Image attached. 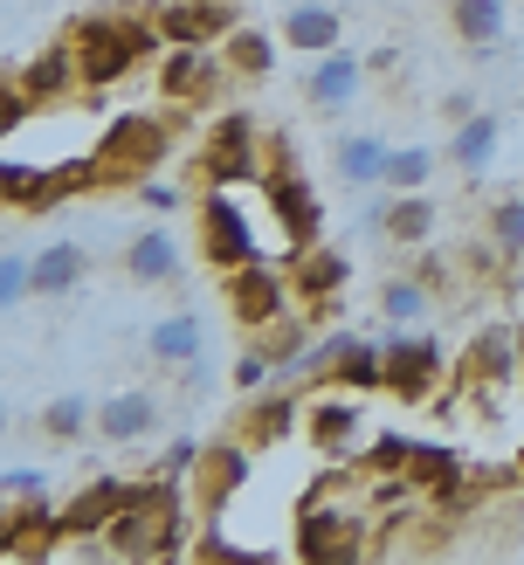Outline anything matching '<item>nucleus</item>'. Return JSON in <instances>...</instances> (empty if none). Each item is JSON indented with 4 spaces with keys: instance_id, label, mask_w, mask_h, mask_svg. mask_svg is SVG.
Returning a JSON list of instances; mask_svg holds the SVG:
<instances>
[{
    "instance_id": "obj_25",
    "label": "nucleus",
    "mask_w": 524,
    "mask_h": 565,
    "mask_svg": "<svg viewBox=\"0 0 524 565\" xmlns=\"http://www.w3.org/2000/svg\"><path fill=\"white\" fill-rule=\"evenodd\" d=\"M379 228L394 242H428L435 235V201L428 193H394V207H379Z\"/></svg>"
},
{
    "instance_id": "obj_3",
    "label": "nucleus",
    "mask_w": 524,
    "mask_h": 565,
    "mask_svg": "<svg viewBox=\"0 0 524 565\" xmlns=\"http://www.w3.org/2000/svg\"><path fill=\"white\" fill-rule=\"evenodd\" d=\"M165 159V125L159 118H118L97 138V180H138Z\"/></svg>"
},
{
    "instance_id": "obj_1",
    "label": "nucleus",
    "mask_w": 524,
    "mask_h": 565,
    "mask_svg": "<svg viewBox=\"0 0 524 565\" xmlns=\"http://www.w3.org/2000/svg\"><path fill=\"white\" fill-rule=\"evenodd\" d=\"M97 539L110 545V558H173L180 539H186V490L173 476H159V483L138 490Z\"/></svg>"
},
{
    "instance_id": "obj_27",
    "label": "nucleus",
    "mask_w": 524,
    "mask_h": 565,
    "mask_svg": "<svg viewBox=\"0 0 524 565\" xmlns=\"http://www.w3.org/2000/svg\"><path fill=\"white\" fill-rule=\"evenodd\" d=\"M290 420H297V401L290 393H276V401H256L242 414V441L248 448H269V441H284L290 435Z\"/></svg>"
},
{
    "instance_id": "obj_32",
    "label": "nucleus",
    "mask_w": 524,
    "mask_h": 565,
    "mask_svg": "<svg viewBox=\"0 0 524 565\" xmlns=\"http://www.w3.org/2000/svg\"><path fill=\"white\" fill-rule=\"evenodd\" d=\"M428 173H435L428 146H394V159H386V186H394V193H421Z\"/></svg>"
},
{
    "instance_id": "obj_10",
    "label": "nucleus",
    "mask_w": 524,
    "mask_h": 565,
    "mask_svg": "<svg viewBox=\"0 0 524 565\" xmlns=\"http://www.w3.org/2000/svg\"><path fill=\"white\" fill-rule=\"evenodd\" d=\"M146 490V483H125V476H104V483H90V490H76V503L63 511V539H97V531L125 511V503Z\"/></svg>"
},
{
    "instance_id": "obj_21",
    "label": "nucleus",
    "mask_w": 524,
    "mask_h": 565,
    "mask_svg": "<svg viewBox=\"0 0 524 565\" xmlns=\"http://www.w3.org/2000/svg\"><path fill=\"white\" fill-rule=\"evenodd\" d=\"M386 159H394V146L373 138V131L339 138V180L345 186H386Z\"/></svg>"
},
{
    "instance_id": "obj_23",
    "label": "nucleus",
    "mask_w": 524,
    "mask_h": 565,
    "mask_svg": "<svg viewBox=\"0 0 524 565\" xmlns=\"http://www.w3.org/2000/svg\"><path fill=\"white\" fill-rule=\"evenodd\" d=\"M449 21H456V35H462L469 49H496V42H504V28H511L504 0H456Z\"/></svg>"
},
{
    "instance_id": "obj_33",
    "label": "nucleus",
    "mask_w": 524,
    "mask_h": 565,
    "mask_svg": "<svg viewBox=\"0 0 524 565\" xmlns=\"http://www.w3.org/2000/svg\"><path fill=\"white\" fill-rule=\"evenodd\" d=\"M28 297H35V256L0 248V310H21Z\"/></svg>"
},
{
    "instance_id": "obj_30",
    "label": "nucleus",
    "mask_w": 524,
    "mask_h": 565,
    "mask_svg": "<svg viewBox=\"0 0 524 565\" xmlns=\"http://www.w3.org/2000/svg\"><path fill=\"white\" fill-rule=\"evenodd\" d=\"M379 310H386L400 331H414V324L435 310V297H428V282H407V276H400V282H386V290H379Z\"/></svg>"
},
{
    "instance_id": "obj_4",
    "label": "nucleus",
    "mask_w": 524,
    "mask_h": 565,
    "mask_svg": "<svg viewBox=\"0 0 524 565\" xmlns=\"http://www.w3.org/2000/svg\"><path fill=\"white\" fill-rule=\"evenodd\" d=\"M256 152H263V131L235 110V118H221V125L207 131L201 173H207L214 186H248V180H256Z\"/></svg>"
},
{
    "instance_id": "obj_8",
    "label": "nucleus",
    "mask_w": 524,
    "mask_h": 565,
    "mask_svg": "<svg viewBox=\"0 0 524 565\" xmlns=\"http://www.w3.org/2000/svg\"><path fill=\"white\" fill-rule=\"evenodd\" d=\"M366 407L359 401H311V414H303V435H311L318 456H366Z\"/></svg>"
},
{
    "instance_id": "obj_18",
    "label": "nucleus",
    "mask_w": 524,
    "mask_h": 565,
    "mask_svg": "<svg viewBox=\"0 0 524 565\" xmlns=\"http://www.w3.org/2000/svg\"><path fill=\"white\" fill-rule=\"evenodd\" d=\"M146 352H152V365H193V359L207 352V331H201L193 310H173V318H159L146 331Z\"/></svg>"
},
{
    "instance_id": "obj_37",
    "label": "nucleus",
    "mask_w": 524,
    "mask_h": 565,
    "mask_svg": "<svg viewBox=\"0 0 524 565\" xmlns=\"http://www.w3.org/2000/svg\"><path fill=\"white\" fill-rule=\"evenodd\" d=\"M138 207H152V214H173V186H138Z\"/></svg>"
},
{
    "instance_id": "obj_35",
    "label": "nucleus",
    "mask_w": 524,
    "mask_h": 565,
    "mask_svg": "<svg viewBox=\"0 0 524 565\" xmlns=\"http://www.w3.org/2000/svg\"><path fill=\"white\" fill-rule=\"evenodd\" d=\"M228 380H235V386H242V393H263V386H269V380H276V359H269V352H263V345H248V352H242V359H235V373H228Z\"/></svg>"
},
{
    "instance_id": "obj_38",
    "label": "nucleus",
    "mask_w": 524,
    "mask_h": 565,
    "mask_svg": "<svg viewBox=\"0 0 524 565\" xmlns=\"http://www.w3.org/2000/svg\"><path fill=\"white\" fill-rule=\"evenodd\" d=\"M517 352H524V331H517Z\"/></svg>"
},
{
    "instance_id": "obj_9",
    "label": "nucleus",
    "mask_w": 524,
    "mask_h": 565,
    "mask_svg": "<svg viewBox=\"0 0 524 565\" xmlns=\"http://www.w3.org/2000/svg\"><path fill=\"white\" fill-rule=\"evenodd\" d=\"M221 63H228L221 49H173V55H165L159 90L173 97V104H207L221 90Z\"/></svg>"
},
{
    "instance_id": "obj_5",
    "label": "nucleus",
    "mask_w": 524,
    "mask_h": 565,
    "mask_svg": "<svg viewBox=\"0 0 524 565\" xmlns=\"http://www.w3.org/2000/svg\"><path fill=\"white\" fill-rule=\"evenodd\" d=\"M386 386L400 393V401H435L441 393V345L421 331H400L394 345H386Z\"/></svg>"
},
{
    "instance_id": "obj_13",
    "label": "nucleus",
    "mask_w": 524,
    "mask_h": 565,
    "mask_svg": "<svg viewBox=\"0 0 524 565\" xmlns=\"http://www.w3.org/2000/svg\"><path fill=\"white\" fill-rule=\"evenodd\" d=\"M517 373H524L517 331H483L477 345L462 352V386H511Z\"/></svg>"
},
{
    "instance_id": "obj_31",
    "label": "nucleus",
    "mask_w": 524,
    "mask_h": 565,
    "mask_svg": "<svg viewBox=\"0 0 524 565\" xmlns=\"http://www.w3.org/2000/svg\"><path fill=\"white\" fill-rule=\"evenodd\" d=\"M97 420V407L83 401V393H63V401H49L42 407V435H55V441H76L83 428Z\"/></svg>"
},
{
    "instance_id": "obj_6",
    "label": "nucleus",
    "mask_w": 524,
    "mask_h": 565,
    "mask_svg": "<svg viewBox=\"0 0 524 565\" xmlns=\"http://www.w3.org/2000/svg\"><path fill=\"white\" fill-rule=\"evenodd\" d=\"M159 35L173 49H214L235 35V8L228 0H173V8H159Z\"/></svg>"
},
{
    "instance_id": "obj_22",
    "label": "nucleus",
    "mask_w": 524,
    "mask_h": 565,
    "mask_svg": "<svg viewBox=\"0 0 524 565\" xmlns=\"http://www.w3.org/2000/svg\"><path fill=\"white\" fill-rule=\"evenodd\" d=\"M125 269H131V282H173L180 276V242L165 235V228H146V235L131 242Z\"/></svg>"
},
{
    "instance_id": "obj_34",
    "label": "nucleus",
    "mask_w": 524,
    "mask_h": 565,
    "mask_svg": "<svg viewBox=\"0 0 524 565\" xmlns=\"http://www.w3.org/2000/svg\"><path fill=\"white\" fill-rule=\"evenodd\" d=\"M490 242H496V256H524V193L490 207Z\"/></svg>"
},
{
    "instance_id": "obj_14",
    "label": "nucleus",
    "mask_w": 524,
    "mask_h": 565,
    "mask_svg": "<svg viewBox=\"0 0 524 565\" xmlns=\"http://www.w3.org/2000/svg\"><path fill=\"white\" fill-rule=\"evenodd\" d=\"M242 483H248V441L201 448V462H193V490H201V503H214V511H221Z\"/></svg>"
},
{
    "instance_id": "obj_24",
    "label": "nucleus",
    "mask_w": 524,
    "mask_h": 565,
    "mask_svg": "<svg viewBox=\"0 0 524 565\" xmlns=\"http://www.w3.org/2000/svg\"><path fill=\"white\" fill-rule=\"evenodd\" d=\"M496 152V118L490 110H477V118H462L456 138H449V166H462V173H483Z\"/></svg>"
},
{
    "instance_id": "obj_2",
    "label": "nucleus",
    "mask_w": 524,
    "mask_h": 565,
    "mask_svg": "<svg viewBox=\"0 0 524 565\" xmlns=\"http://www.w3.org/2000/svg\"><path fill=\"white\" fill-rule=\"evenodd\" d=\"M159 35V21L146 28V21H83V28H69V49H76V70H83V83H118L146 49H159L152 42Z\"/></svg>"
},
{
    "instance_id": "obj_19",
    "label": "nucleus",
    "mask_w": 524,
    "mask_h": 565,
    "mask_svg": "<svg viewBox=\"0 0 524 565\" xmlns=\"http://www.w3.org/2000/svg\"><path fill=\"white\" fill-rule=\"evenodd\" d=\"M269 201H276V214H284V228L297 235V248H311V242H318V221H324V207H318V193L303 186V180L290 173V166L269 180Z\"/></svg>"
},
{
    "instance_id": "obj_11",
    "label": "nucleus",
    "mask_w": 524,
    "mask_h": 565,
    "mask_svg": "<svg viewBox=\"0 0 524 565\" xmlns=\"http://www.w3.org/2000/svg\"><path fill=\"white\" fill-rule=\"evenodd\" d=\"M359 83H366V63H359L352 49H331V55H318V70L303 76V97H311V110H345L352 97H359Z\"/></svg>"
},
{
    "instance_id": "obj_20",
    "label": "nucleus",
    "mask_w": 524,
    "mask_h": 565,
    "mask_svg": "<svg viewBox=\"0 0 524 565\" xmlns=\"http://www.w3.org/2000/svg\"><path fill=\"white\" fill-rule=\"evenodd\" d=\"M345 276H352V263L339 256V248H303V256H297V269H290V282H297V297L303 303H331V297H339L345 290Z\"/></svg>"
},
{
    "instance_id": "obj_15",
    "label": "nucleus",
    "mask_w": 524,
    "mask_h": 565,
    "mask_svg": "<svg viewBox=\"0 0 524 565\" xmlns=\"http://www.w3.org/2000/svg\"><path fill=\"white\" fill-rule=\"evenodd\" d=\"M0 193H8V207H28V214H42V207H55L63 193H76L69 186V173L55 166V173H42V166H21V159H8L0 166Z\"/></svg>"
},
{
    "instance_id": "obj_36",
    "label": "nucleus",
    "mask_w": 524,
    "mask_h": 565,
    "mask_svg": "<svg viewBox=\"0 0 524 565\" xmlns=\"http://www.w3.org/2000/svg\"><path fill=\"white\" fill-rule=\"evenodd\" d=\"M0 483H8V503H21V497H42V483H49V476H42V469H21V462H14L8 476H0Z\"/></svg>"
},
{
    "instance_id": "obj_39",
    "label": "nucleus",
    "mask_w": 524,
    "mask_h": 565,
    "mask_svg": "<svg viewBox=\"0 0 524 565\" xmlns=\"http://www.w3.org/2000/svg\"><path fill=\"white\" fill-rule=\"evenodd\" d=\"M517 469H524V456H517Z\"/></svg>"
},
{
    "instance_id": "obj_26",
    "label": "nucleus",
    "mask_w": 524,
    "mask_h": 565,
    "mask_svg": "<svg viewBox=\"0 0 524 565\" xmlns=\"http://www.w3.org/2000/svg\"><path fill=\"white\" fill-rule=\"evenodd\" d=\"M76 276H83V248H76V242H49L42 256H35V297L76 290Z\"/></svg>"
},
{
    "instance_id": "obj_12",
    "label": "nucleus",
    "mask_w": 524,
    "mask_h": 565,
    "mask_svg": "<svg viewBox=\"0 0 524 565\" xmlns=\"http://www.w3.org/2000/svg\"><path fill=\"white\" fill-rule=\"evenodd\" d=\"M83 83V70H76V49L69 42H55V49H42L35 63H21L14 70V90L28 97V104H49V97H69Z\"/></svg>"
},
{
    "instance_id": "obj_7",
    "label": "nucleus",
    "mask_w": 524,
    "mask_h": 565,
    "mask_svg": "<svg viewBox=\"0 0 524 565\" xmlns=\"http://www.w3.org/2000/svg\"><path fill=\"white\" fill-rule=\"evenodd\" d=\"M228 310L248 324V331H263V324H276L290 310V290H284V276H276L269 263H242V269H228Z\"/></svg>"
},
{
    "instance_id": "obj_17",
    "label": "nucleus",
    "mask_w": 524,
    "mask_h": 565,
    "mask_svg": "<svg viewBox=\"0 0 524 565\" xmlns=\"http://www.w3.org/2000/svg\"><path fill=\"white\" fill-rule=\"evenodd\" d=\"M284 42L303 49V55H331V49L345 42V14L324 8V0H297L290 21H284Z\"/></svg>"
},
{
    "instance_id": "obj_28",
    "label": "nucleus",
    "mask_w": 524,
    "mask_h": 565,
    "mask_svg": "<svg viewBox=\"0 0 524 565\" xmlns=\"http://www.w3.org/2000/svg\"><path fill=\"white\" fill-rule=\"evenodd\" d=\"M331 380H339L345 393H373V386H386V352H373V345H352L339 352V365H331Z\"/></svg>"
},
{
    "instance_id": "obj_29",
    "label": "nucleus",
    "mask_w": 524,
    "mask_h": 565,
    "mask_svg": "<svg viewBox=\"0 0 524 565\" xmlns=\"http://www.w3.org/2000/svg\"><path fill=\"white\" fill-rule=\"evenodd\" d=\"M221 55H228L235 76H269L276 70V42L263 35V28H235V35L221 42Z\"/></svg>"
},
{
    "instance_id": "obj_16",
    "label": "nucleus",
    "mask_w": 524,
    "mask_h": 565,
    "mask_svg": "<svg viewBox=\"0 0 524 565\" xmlns=\"http://www.w3.org/2000/svg\"><path fill=\"white\" fill-rule=\"evenodd\" d=\"M159 428V401L146 386H125V393H110V401L97 407V435L104 441H138V435H152Z\"/></svg>"
}]
</instances>
